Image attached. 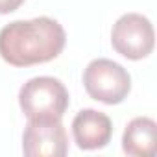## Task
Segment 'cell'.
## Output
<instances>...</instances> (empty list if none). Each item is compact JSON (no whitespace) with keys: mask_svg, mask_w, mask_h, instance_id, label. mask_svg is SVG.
Returning a JSON list of instances; mask_svg holds the SVG:
<instances>
[{"mask_svg":"<svg viewBox=\"0 0 157 157\" xmlns=\"http://www.w3.org/2000/svg\"><path fill=\"white\" fill-rule=\"evenodd\" d=\"M67 43L63 26L50 17L13 21L0 30V56L13 67H32L56 59Z\"/></svg>","mask_w":157,"mask_h":157,"instance_id":"6da1fadb","label":"cell"},{"mask_svg":"<svg viewBox=\"0 0 157 157\" xmlns=\"http://www.w3.org/2000/svg\"><path fill=\"white\" fill-rule=\"evenodd\" d=\"M19 104L28 120H61L68 107V91L57 78L37 76L21 87Z\"/></svg>","mask_w":157,"mask_h":157,"instance_id":"7a4b0ae2","label":"cell"},{"mask_svg":"<svg viewBox=\"0 0 157 157\" xmlns=\"http://www.w3.org/2000/svg\"><path fill=\"white\" fill-rule=\"evenodd\" d=\"M83 87L93 100L115 105L128 98L131 91V76L120 63L98 57L83 70Z\"/></svg>","mask_w":157,"mask_h":157,"instance_id":"3957f363","label":"cell"},{"mask_svg":"<svg viewBox=\"0 0 157 157\" xmlns=\"http://www.w3.org/2000/svg\"><path fill=\"white\" fill-rule=\"evenodd\" d=\"M111 44L117 54L131 61L148 57L155 44V32L150 19L140 13L122 15L111 30Z\"/></svg>","mask_w":157,"mask_h":157,"instance_id":"277c9868","label":"cell"},{"mask_svg":"<svg viewBox=\"0 0 157 157\" xmlns=\"http://www.w3.org/2000/svg\"><path fill=\"white\" fill-rule=\"evenodd\" d=\"M22 151L28 157H63L68 139L61 120H28L22 135Z\"/></svg>","mask_w":157,"mask_h":157,"instance_id":"5b68a950","label":"cell"},{"mask_svg":"<svg viewBox=\"0 0 157 157\" xmlns=\"http://www.w3.org/2000/svg\"><path fill=\"white\" fill-rule=\"evenodd\" d=\"M72 137L82 150L105 148L113 137L111 118L96 109H82L72 120Z\"/></svg>","mask_w":157,"mask_h":157,"instance_id":"8992f818","label":"cell"},{"mask_svg":"<svg viewBox=\"0 0 157 157\" xmlns=\"http://www.w3.org/2000/svg\"><path fill=\"white\" fill-rule=\"evenodd\" d=\"M122 150L128 155L150 157L157 150V124L148 117L133 118L122 135Z\"/></svg>","mask_w":157,"mask_h":157,"instance_id":"52a82bcc","label":"cell"},{"mask_svg":"<svg viewBox=\"0 0 157 157\" xmlns=\"http://www.w3.org/2000/svg\"><path fill=\"white\" fill-rule=\"evenodd\" d=\"M24 4V0H0V15H8L19 10Z\"/></svg>","mask_w":157,"mask_h":157,"instance_id":"ba28073f","label":"cell"}]
</instances>
